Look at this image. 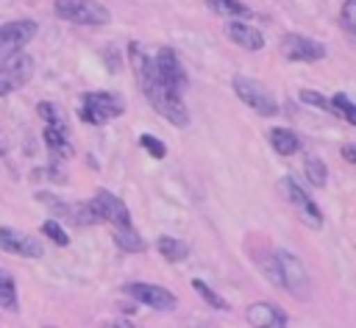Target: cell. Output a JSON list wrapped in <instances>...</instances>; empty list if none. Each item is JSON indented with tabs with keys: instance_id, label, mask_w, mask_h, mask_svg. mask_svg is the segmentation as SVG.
Returning a JSON list of instances; mask_svg holds the SVG:
<instances>
[{
	"instance_id": "obj_1",
	"label": "cell",
	"mask_w": 356,
	"mask_h": 328,
	"mask_svg": "<svg viewBox=\"0 0 356 328\" xmlns=\"http://www.w3.org/2000/svg\"><path fill=\"white\" fill-rule=\"evenodd\" d=\"M128 61H131V67H134L136 83H139V89L145 92L150 108H156L170 125L186 128V125H189V108H186V103H184L181 95L170 92V89L159 81V75H156V69H153V56H147L139 42H131V44H128Z\"/></svg>"
},
{
	"instance_id": "obj_2",
	"label": "cell",
	"mask_w": 356,
	"mask_h": 328,
	"mask_svg": "<svg viewBox=\"0 0 356 328\" xmlns=\"http://www.w3.org/2000/svg\"><path fill=\"white\" fill-rule=\"evenodd\" d=\"M125 111V100L117 92H86L81 95V120L89 125H106Z\"/></svg>"
},
{
	"instance_id": "obj_3",
	"label": "cell",
	"mask_w": 356,
	"mask_h": 328,
	"mask_svg": "<svg viewBox=\"0 0 356 328\" xmlns=\"http://www.w3.org/2000/svg\"><path fill=\"white\" fill-rule=\"evenodd\" d=\"M53 11L58 19H67L72 25H106L111 19V11L97 0H53Z\"/></svg>"
},
{
	"instance_id": "obj_4",
	"label": "cell",
	"mask_w": 356,
	"mask_h": 328,
	"mask_svg": "<svg viewBox=\"0 0 356 328\" xmlns=\"http://www.w3.org/2000/svg\"><path fill=\"white\" fill-rule=\"evenodd\" d=\"M231 86H234L236 97L248 108H253L256 114H261V117H275L278 114V103H275V97L270 95V89L264 83H259L253 78H245V75H234Z\"/></svg>"
},
{
	"instance_id": "obj_5",
	"label": "cell",
	"mask_w": 356,
	"mask_h": 328,
	"mask_svg": "<svg viewBox=\"0 0 356 328\" xmlns=\"http://www.w3.org/2000/svg\"><path fill=\"white\" fill-rule=\"evenodd\" d=\"M31 75H33V56L31 53L17 50V53L6 56L0 64V97L22 89L31 81Z\"/></svg>"
},
{
	"instance_id": "obj_6",
	"label": "cell",
	"mask_w": 356,
	"mask_h": 328,
	"mask_svg": "<svg viewBox=\"0 0 356 328\" xmlns=\"http://www.w3.org/2000/svg\"><path fill=\"white\" fill-rule=\"evenodd\" d=\"M275 259H278V272H281V289H286L289 295L306 300L312 295V281H309L306 267L300 264V259L286 253V250H278Z\"/></svg>"
},
{
	"instance_id": "obj_7",
	"label": "cell",
	"mask_w": 356,
	"mask_h": 328,
	"mask_svg": "<svg viewBox=\"0 0 356 328\" xmlns=\"http://www.w3.org/2000/svg\"><path fill=\"white\" fill-rule=\"evenodd\" d=\"M153 69H156L159 81H161L170 92H175V95H184V92H186L189 78H186V72H184V67H181V61H178V53H175L172 47H161V50L153 56Z\"/></svg>"
},
{
	"instance_id": "obj_8",
	"label": "cell",
	"mask_w": 356,
	"mask_h": 328,
	"mask_svg": "<svg viewBox=\"0 0 356 328\" xmlns=\"http://www.w3.org/2000/svg\"><path fill=\"white\" fill-rule=\"evenodd\" d=\"M122 292L134 300V303H142L147 309H156V311H172L178 306V297L167 289V286H156V284H142V281H131L122 286Z\"/></svg>"
},
{
	"instance_id": "obj_9",
	"label": "cell",
	"mask_w": 356,
	"mask_h": 328,
	"mask_svg": "<svg viewBox=\"0 0 356 328\" xmlns=\"http://www.w3.org/2000/svg\"><path fill=\"white\" fill-rule=\"evenodd\" d=\"M278 186H281V195L289 200V206L298 211V217H300L306 225H312V228H320V225H323V214H320L317 203L309 197V192H306L303 186L295 183V178L284 175V178L278 181Z\"/></svg>"
},
{
	"instance_id": "obj_10",
	"label": "cell",
	"mask_w": 356,
	"mask_h": 328,
	"mask_svg": "<svg viewBox=\"0 0 356 328\" xmlns=\"http://www.w3.org/2000/svg\"><path fill=\"white\" fill-rule=\"evenodd\" d=\"M89 206H92V211L97 214V220H100V222H108L111 228H128V225H134L128 206H125L117 195H111L108 189L95 192V197L89 200Z\"/></svg>"
},
{
	"instance_id": "obj_11",
	"label": "cell",
	"mask_w": 356,
	"mask_h": 328,
	"mask_svg": "<svg viewBox=\"0 0 356 328\" xmlns=\"http://www.w3.org/2000/svg\"><path fill=\"white\" fill-rule=\"evenodd\" d=\"M281 53L286 61H323L325 58V44H320L317 39H309L303 33H286L281 39Z\"/></svg>"
},
{
	"instance_id": "obj_12",
	"label": "cell",
	"mask_w": 356,
	"mask_h": 328,
	"mask_svg": "<svg viewBox=\"0 0 356 328\" xmlns=\"http://www.w3.org/2000/svg\"><path fill=\"white\" fill-rule=\"evenodd\" d=\"M33 36H36V22L33 19H14V22L0 25V58L22 50Z\"/></svg>"
},
{
	"instance_id": "obj_13",
	"label": "cell",
	"mask_w": 356,
	"mask_h": 328,
	"mask_svg": "<svg viewBox=\"0 0 356 328\" xmlns=\"http://www.w3.org/2000/svg\"><path fill=\"white\" fill-rule=\"evenodd\" d=\"M0 250L6 253H14V256H22V259H39L44 256V247L36 236H28L22 231H14L8 225L0 228Z\"/></svg>"
},
{
	"instance_id": "obj_14",
	"label": "cell",
	"mask_w": 356,
	"mask_h": 328,
	"mask_svg": "<svg viewBox=\"0 0 356 328\" xmlns=\"http://www.w3.org/2000/svg\"><path fill=\"white\" fill-rule=\"evenodd\" d=\"M248 322L253 328H286V314L267 300H256L248 306Z\"/></svg>"
},
{
	"instance_id": "obj_15",
	"label": "cell",
	"mask_w": 356,
	"mask_h": 328,
	"mask_svg": "<svg viewBox=\"0 0 356 328\" xmlns=\"http://www.w3.org/2000/svg\"><path fill=\"white\" fill-rule=\"evenodd\" d=\"M225 31H228V39H231L234 44H239V47H245V50H250V53H256V50L264 47V36H261V31H256L253 25H245L242 19L228 22Z\"/></svg>"
},
{
	"instance_id": "obj_16",
	"label": "cell",
	"mask_w": 356,
	"mask_h": 328,
	"mask_svg": "<svg viewBox=\"0 0 356 328\" xmlns=\"http://www.w3.org/2000/svg\"><path fill=\"white\" fill-rule=\"evenodd\" d=\"M42 139H44V147L56 156V161H61V158H70L75 150H72V145H70V133H67V128H56V125H44V131H42Z\"/></svg>"
},
{
	"instance_id": "obj_17",
	"label": "cell",
	"mask_w": 356,
	"mask_h": 328,
	"mask_svg": "<svg viewBox=\"0 0 356 328\" xmlns=\"http://www.w3.org/2000/svg\"><path fill=\"white\" fill-rule=\"evenodd\" d=\"M267 139H270V145H273V150L278 156H295L300 150V136L295 131H289V128H281V125L270 128Z\"/></svg>"
},
{
	"instance_id": "obj_18",
	"label": "cell",
	"mask_w": 356,
	"mask_h": 328,
	"mask_svg": "<svg viewBox=\"0 0 356 328\" xmlns=\"http://www.w3.org/2000/svg\"><path fill=\"white\" fill-rule=\"evenodd\" d=\"M156 250H159L161 259L170 261V264H178V261H184V259L189 256V245L181 242V239H175V236H159V239H156Z\"/></svg>"
},
{
	"instance_id": "obj_19",
	"label": "cell",
	"mask_w": 356,
	"mask_h": 328,
	"mask_svg": "<svg viewBox=\"0 0 356 328\" xmlns=\"http://www.w3.org/2000/svg\"><path fill=\"white\" fill-rule=\"evenodd\" d=\"M214 14L220 17H231V19H248L253 11L242 3V0H203Z\"/></svg>"
},
{
	"instance_id": "obj_20",
	"label": "cell",
	"mask_w": 356,
	"mask_h": 328,
	"mask_svg": "<svg viewBox=\"0 0 356 328\" xmlns=\"http://www.w3.org/2000/svg\"><path fill=\"white\" fill-rule=\"evenodd\" d=\"M328 111H334L339 120H345L348 125H356V103L345 95V92H334L328 97Z\"/></svg>"
},
{
	"instance_id": "obj_21",
	"label": "cell",
	"mask_w": 356,
	"mask_h": 328,
	"mask_svg": "<svg viewBox=\"0 0 356 328\" xmlns=\"http://www.w3.org/2000/svg\"><path fill=\"white\" fill-rule=\"evenodd\" d=\"M111 233H114L117 247H122L125 253H142V250H145V239L139 236V231H136L134 225H128V228H114Z\"/></svg>"
},
{
	"instance_id": "obj_22",
	"label": "cell",
	"mask_w": 356,
	"mask_h": 328,
	"mask_svg": "<svg viewBox=\"0 0 356 328\" xmlns=\"http://www.w3.org/2000/svg\"><path fill=\"white\" fill-rule=\"evenodd\" d=\"M303 172H306V181H309L312 186H317V189H323L325 181H328V170H325V164H323L320 156H306Z\"/></svg>"
},
{
	"instance_id": "obj_23",
	"label": "cell",
	"mask_w": 356,
	"mask_h": 328,
	"mask_svg": "<svg viewBox=\"0 0 356 328\" xmlns=\"http://www.w3.org/2000/svg\"><path fill=\"white\" fill-rule=\"evenodd\" d=\"M0 306L8 311H17V284L3 270H0Z\"/></svg>"
},
{
	"instance_id": "obj_24",
	"label": "cell",
	"mask_w": 356,
	"mask_h": 328,
	"mask_svg": "<svg viewBox=\"0 0 356 328\" xmlns=\"http://www.w3.org/2000/svg\"><path fill=\"white\" fill-rule=\"evenodd\" d=\"M192 289H195V292H197V295H200V297H203V300H206L211 309H228V303H225V300H222V297H220V295H217V292H214V289H211L206 281L192 278Z\"/></svg>"
},
{
	"instance_id": "obj_25",
	"label": "cell",
	"mask_w": 356,
	"mask_h": 328,
	"mask_svg": "<svg viewBox=\"0 0 356 328\" xmlns=\"http://www.w3.org/2000/svg\"><path fill=\"white\" fill-rule=\"evenodd\" d=\"M36 114H39V120H44V125L67 128V125H64V117H61V111H58L53 103H47V100H42V103L36 106Z\"/></svg>"
},
{
	"instance_id": "obj_26",
	"label": "cell",
	"mask_w": 356,
	"mask_h": 328,
	"mask_svg": "<svg viewBox=\"0 0 356 328\" xmlns=\"http://www.w3.org/2000/svg\"><path fill=\"white\" fill-rule=\"evenodd\" d=\"M36 200L44 203V206H50V211H56L58 217H67V220H70L72 206H70L67 200H61V197H56V195H50V192H36Z\"/></svg>"
},
{
	"instance_id": "obj_27",
	"label": "cell",
	"mask_w": 356,
	"mask_h": 328,
	"mask_svg": "<svg viewBox=\"0 0 356 328\" xmlns=\"http://www.w3.org/2000/svg\"><path fill=\"white\" fill-rule=\"evenodd\" d=\"M42 233H44V236H47L53 245H58V247H67V245H70L67 231H64V228H61L56 220H44V222H42Z\"/></svg>"
},
{
	"instance_id": "obj_28",
	"label": "cell",
	"mask_w": 356,
	"mask_h": 328,
	"mask_svg": "<svg viewBox=\"0 0 356 328\" xmlns=\"http://www.w3.org/2000/svg\"><path fill=\"white\" fill-rule=\"evenodd\" d=\"M139 145H142V150H145L147 156H153V158H164V156H167L164 142H161L159 136H153V133H142V136H139Z\"/></svg>"
},
{
	"instance_id": "obj_29",
	"label": "cell",
	"mask_w": 356,
	"mask_h": 328,
	"mask_svg": "<svg viewBox=\"0 0 356 328\" xmlns=\"http://www.w3.org/2000/svg\"><path fill=\"white\" fill-rule=\"evenodd\" d=\"M339 22L345 31L356 33V0H345L342 8H339Z\"/></svg>"
},
{
	"instance_id": "obj_30",
	"label": "cell",
	"mask_w": 356,
	"mask_h": 328,
	"mask_svg": "<svg viewBox=\"0 0 356 328\" xmlns=\"http://www.w3.org/2000/svg\"><path fill=\"white\" fill-rule=\"evenodd\" d=\"M31 178H33V181H58V183L67 181V175H64L56 164H50V167H36V170L31 172Z\"/></svg>"
},
{
	"instance_id": "obj_31",
	"label": "cell",
	"mask_w": 356,
	"mask_h": 328,
	"mask_svg": "<svg viewBox=\"0 0 356 328\" xmlns=\"http://www.w3.org/2000/svg\"><path fill=\"white\" fill-rule=\"evenodd\" d=\"M300 103H306V106H314V108H328V97L325 95H320L317 89H300Z\"/></svg>"
},
{
	"instance_id": "obj_32",
	"label": "cell",
	"mask_w": 356,
	"mask_h": 328,
	"mask_svg": "<svg viewBox=\"0 0 356 328\" xmlns=\"http://www.w3.org/2000/svg\"><path fill=\"white\" fill-rule=\"evenodd\" d=\"M342 158L348 161V164H356V145H342Z\"/></svg>"
},
{
	"instance_id": "obj_33",
	"label": "cell",
	"mask_w": 356,
	"mask_h": 328,
	"mask_svg": "<svg viewBox=\"0 0 356 328\" xmlns=\"http://www.w3.org/2000/svg\"><path fill=\"white\" fill-rule=\"evenodd\" d=\"M106 328H136V325H134L131 320H111Z\"/></svg>"
},
{
	"instance_id": "obj_34",
	"label": "cell",
	"mask_w": 356,
	"mask_h": 328,
	"mask_svg": "<svg viewBox=\"0 0 356 328\" xmlns=\"http://www.w3.org/2000/svg\"><path fill=\"white\" fill-rule=\"evenodd\" d=\"M3 153H6V145H3V139H0V156H3Z\"/></svg>"
},
{
	"instance_id": "obj_35",
	"label": "cell",
	"mask_w": 356,
	"mask_h": 328,
	"mask_svg": "<svg viewBox=\"0 0 356 328\" xmlns=\"http://www.w3.org/2000/svg\"><path fill=\"white\" fill-rule=\"evenodd\" d=\"M44 328H56V325H44Z\"/></svg>"
},
{
	"instance_id": "obj_36",
	"label": "cell",
	"mask_w": 356,
	"mask_h": 328,
	"mask_svg": "<svg viewBox=\"0 0 356 328\" xmlns=\"http://www.w3.org/2000/svg\"><path fill=\"white\" fill-rule=\"evenodd\" d=\"M353 36H356V33H353Z\"/></svg>"
}]
</instances>
